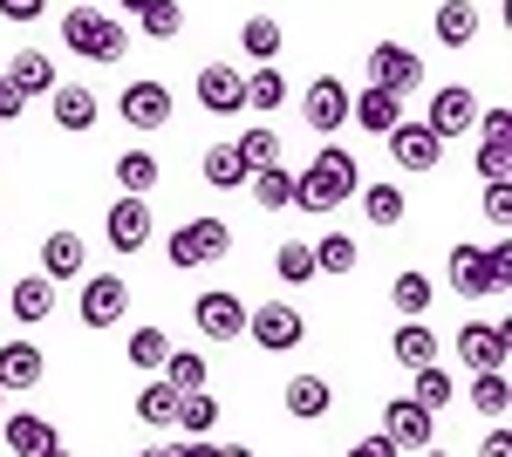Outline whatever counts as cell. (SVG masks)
<instances>
[{
  "mask_svg": "<svg viewBox=\"0 0 512 457\" xmlns=\"http://www.w3.org/2000/svg\"><path fill=\"white\" fill-rule=\"evenodd\" d=\"M355 191H362V164H355L349 151H335V144H328V151H321L315 164L294 178V212H308V219H328L335 205H349Z\"/></svg>",
  "mask_w": 512,
  "mask_h": 457,
  "instance_id": "6da1fadb",
  "label": "cell"
},
{
  "mask_svg": "<svg viewBox=\"0 0 512 457\" xmlns=\"http://www.w3.org/2000/svg\"><path fill=\"white\" fill-rule=\"evenodd\" d=\"M62 41H69V55H82V62H123L130 55V28L110 21L103 7H69L62 14Z\"/></svg>",
  "mask_w": 512,
  "mask_h": 457,
  "instance_id": "7a4b0ae2",
  "label": "cell"
},
{
  "mask_svg": "<svg viewBox=\"0 0 512 457\" xmlns=\"http://www.w3.org/2000/svg\"><path fill=\"white\" fill-rule=\"evenodd\" d=\"M164 253H171V267H212V260L233 253V226L226 219H192V226H178L164 239Z\"/></svg>",
  "mask_w": 512,
  "mask_h": 457,
  "instance_id": "3957f363",
  "label": "cell"
},
{
  "mask_svg": "<svg viewBox=\"0 0 512 457\" xmlns=\"http://www.w3.org/2000/svg\"><path fill=\"white\" fill-rule=\"evenodd\" d=\"M246 335L267 355H287V348L308 342V321H301V307H287V301H260V307H246Z\"/></svg>",
  "mask_w": 512,
  "mask_h": 457,
  "instance_id": "277c9868",
  "label": "cell"
},
{
  "mask_svg": "<svg viewBox=\"0 0 512 457\" xmlns=\"http://www.w3.org/2000/svg\"><path fill=\"white\" fill-rule=\"evenodd\" d=\"M369 82L390 89V96H417V89H424V62H417L403 41H376V48H369Z\"/></svg>",
  "mask_w": 512,
  "mask_h": 457,
  "instance_id": "5b68a950",
  "label": "cell"
},
{
  "mask_svg": "<svg viewBox=\"0 0 512 457\" xmlns=\"http://www.w3.org/2000/svg\"><path fill=\"white\" fill-rule=\"evenodd\" d=\"M123 307H130V287H123V273H82V328H117Z\"/></svg>",
  "mask_w": 512,
  "mask_h": 457,
  "instance_id": "8992f818",
  "label": "cell"
},
{
  "mask_svg": "<svg viewBox=\"0 0 512 457\" xmlns=\"http://www.w3.org/2000/svg\"><path fill=\"white\" fill-rule=\"evenodd\" d=\"M192 321H198V335H205L212 348L239 342V335H246V301L226 294V287H212V294H198V301H192Z\"/></svg>",
  "mask_w": 512,
  "mask_h": 457,
  "instance_id": "52a82bcc",
  "label": "cell"
},
{
  "mask_svg": "<svg viewBox=\"0 0 512 457\" xmlns=\"http://www.w3.org/2000/svg\"><path fill=\"white\" fill-rule=\"evenodd\" d=\"M458 355H465V369H472V376H485V369H506V362H512L506 321H465V328H458Z\"/></svg>",
  "mask_w": 512,
  "mask_h": 457,
  "instance_id": "ba28073f",
  "label": "cell"
},
{
  "mask_svg": "<svg viewBox=\"0 0 512 457\" xmlns=\"http://www.w3.org/2000/svg\"><path fill=\"white\" fill-rule=\"evenodd\" d=\"M103 239H110L117 253H144V246H151V198H130V191H123L117 205L103 212Z\"/></svg>",
  "mask_w": 512,
  "mask_h": 457,
  "instance_id": "9c48e42d",
  "label": "cell"
},
{
  "mask_svg": "<svg viewBox=\"0 0 512 457\" xmlns=\"http://www.w3.org/2000/svg\"><path fill=\"white\" fill-rule=\"evenodd\" d=\"M383 437H390L396 451H424V444L437 437V417L417 403V396H396L390 410H383Z\"/></svg>",
  "mask_w": 512,
  "mask_h": 457,
  "instance_id": "30bf717a",
  "label": "cell"
},
{
  "mask_svg": "<svg viewBox=\"0 0 512 457\" xmlns=\"http://www.w3.org/2000/svg\"><path fill=\"white\" fill-rule=\"evenodd\" d=\"M198 103L212 116H246V76L233 62H205L198 69Z\"/></svg>",
  "mask_w": 512,
  "mask_h": 457,
  "instance_id": "8fae6325",
  "label": "cell"
},
{
  "mask_svg": "<svg viewBox=\"0 0 512 457\" xmlns=\"http://www.w3.org/2000/svg\"><path fill=\"white\" fill-rule=\"evenodd\" d=\"M478 178L506 185L512 178V110H485V137H478Z\"/></svg>",
  "mask_w": 512,
  "mask_h": 457,
  "instance_id": "7c38bea8",
  "label": "cell"
},
{
  "mask_svg": "<svg viewBox=\"0 0 512 457\" xmlns=\"http://www.w3.org/2000/svg\"><path fill=\"white\" fill-rule=\"evenodd\" d=\"M301 116L315 123L321 137L342 130V123H349V82H342V76H315V82H308V96H301Z\"/></svg>",
  "mask_w": 512,
  "mask_h": 457,
  "instance_id": "4fadbf2b",
  "label": "cell"
},
{
  "mask_svg": "<svg viewBox=\"0 0 512 457\" xmlns=\"http://www.w3.org/2000/svg\"><path fill=\"white\" fill-rule=\"evenodd\" d=\"M117 110H123L130 130H164V123H171V89H164V82H130Z\"/></svg>",
  "mask_w": 512,
  "mask_h": 457,
  "instance_id": "5bb4252c",
  "label": "cell"
},
{
  "mask_svg": "<svg viewBox=\"0 0 512 457\" xmlns=\"http://www.w3.org/2000/svg\"><path fill=\"white\" fill-rule=\"evenodd\" d=\"M280 410H287L294 423H321L328 410H335V389H328L321 376H287L280 382Z\"/></svg>",
  "mask_w": 512,
  "mask_h": 457,
  "instance_id": "9a60e30c",
  "label": "cell"
},
{
  "mask_svg": "<svg viewBox=\"0 0 512 457\" xmlns=\"http://www.w3.org/2000/svg\"><path fill=\"white\" fill-rule=\"evenodd\" d=\"M390 157L403 171H431L437 157H444V137H437L431 123H396L390 130Z\"/></svg>",
  "mask_w": 512,
  "mask_h": 457,
  "instance_id": "2e32d148",
  "label": "cell"
},
{
  "mask_svg": "<svg viewBox=\"0 0 512 457\" xmlns=\"http://www.w3.org/2000/svg\"><path fill=\"white\" fill-rule=\"evenodd\" d=\"M451 287L478 301V294H506V280L485 267V246H451Z\"/></svg>",
  "mask_w": 512,
  "mask_h": 457,
  "instance_id": "e0dca14e",
  "label": "cell"
},
{
  "mask_svg": "<svg viewBox=\"0 0 512 457\" xmlns=\"http://www.w3.org/2000/svg\"><path fill=\"white\" fill-rule=\"evenodd\" d=\"M7 314H14L21 328H41V321L55 314V280H48V273H21L14 294H7Z\"/></svg>",
  "mask_w": 512,
  "mask_h": 457,
  "instance_id": "ac0fdd59",
  "label": "cell"
},
{
  "mask_svg": "<svg viewBox=\"0 0 512 457\" xmlns=\"http://www.w3.org/2000/svg\"><path fill=\"white\" fill-rule=\"evenodd\" d=\"M424 123H431L437 137H465V130L478 123V96L451 82V89H437V96H431V116H424Z\"/></svg>",
  "mask_w": 512,
  "mask_h": 457,
  "instance_id": "d6986e66",
  "label": "cell"
},
{
  "mask_svg": "<svg viewBox=\"0 0 512 457\" xmlns=\"http://www.w3.org/2000/svg\"><path fill=\"white\" fill-rule=\"evenodd\" d=\"M0 437H7V451H14V457H41V451H55V444H62V437H55V423L35 417V410L0 417Z\"/></svg>",
  "mask_w": 512,
  "mask_h": 457,
  "instance_id": "ffe728a7",
  "label": "cell"
},
{
  "mask_svg": "<svg viewBox=\"0 0 512 457\" xmlns=\"http://www.w3.org/2000/svg\"><path fill=\"white\" fill-rule=\"evenodd\" d=\"M349 116L369 130V137H390L396 123H403V96H390V89H376V82H369L362 96H349Z\"/></svg>",
  "mask_w": 512,
  "mask_h": 457,
  "instance_id": "44dd1931",
  "label": "cell"
},
{
  "mask_svg": "<svg viewBox=\"0 0 512 457\" xmlns=\"http://www.w3.org/2000/svg\"><path fill=\"white\" fill-rule=\"evenodd\" d=\"M48 382V355L35 342H0V389H35Z\"/></svg>",
  "mask_w": 512,
  "mask_h": 457,
  "instance_id": "7402d4cb",
  "label": "cell"
},
{
  "mask_svg": "<svg viewBox=\"0 0 512 457\" xmlns=\"http://www.w3.org/2000/svg\"><path fill=\"white\" fill-rule=\"evenodd\" d=\"M82 260H89L82 232H48V239H41V273H48V280H76Z\"/></svg>",
  "mask_w": 512,
  "mask_h": 457,
  "instance_id": "603a6c76",
  "label": "cell"
},
{
  "mask_svg": "<svg viewBox=\"0 0 512 457\" xmlns=\"http://www.w3.org/2000/svg\"><path fill=\"white\" fill-rule=\"evenodd\" d=\"M7 82H14L21 96H48V89H55V62H48L41 48H14V62H7Z\"/></svg>",
  "mask_w": 512,
  "mask_h": 457,
  "instance_id": "cb8c5ba5",
  "label": "cell"
},
{
  "mask_svg": "<svg viewBox=\"0 0 512 457\" xmlns=\"http://www.w3.org/2000/svg\"><path fill=\"white\" fill-rule=\"evenodd\" d=\"M246 191H253L260 212H287V205H294V171H287V164H260V171L246 178Z\"/></svg>",
  "mask_w": 512,
  "mask_h": 457,
  "instance_id": "d4e9b609",
  "label": "cell"
},
{
  "mask_svg": "<svg viewBox=\"0 0 512 457\" xmlns=\"http://www.w3.org/2000/svg\"><path fill=\"white\" fill-rule=\"evenodd\" d=\"M171 430H185V437H212V430H219V396H212V389H185Z\"/></svg>",
  "mask_w": 512,
  "mask_h": 457,
  "instance_id": "484cf974",
  "label": "cell"
},
{
  "mask_svg": "<svg viewBox=\"0 0 512 457\" xmlns=\"http://www.w3.org/2000/svg\"><path fill=\"white\" fill-rule=\"evenodd\" d=\"M48 96H55V123H62V130H89V123L103 116V110H96V96H89L82 82H55Z\"/></svg>",
  "mask_w": 512,
  "mask_h": 457,
  "instance_id": "4316f807",
  "label": "cell"
},
{
  "mask_svg": "<svg viewBox=\"0 0 512 457\" xmlns=\"http://www.w3.org/2000/svg\"><path fill=\"white\" fill-rule=\"evenodd\" d=\"M390 355L403 362V369H424V362H437V328H424V321H403L390 335Z\"/></svg>",
  "mask_w": 512,
  "mask_h": 457,
  "instance_id": "83f0119b",
  "label": "cell"
},
{
  "mask_svg": "<svg viewBox=\"0 0 512 457\" xmlns=\"http://www.w3.org/2000/svg\"><path fill=\"white\" fill-rule=\"evenodd\" d=\"M465 396H472V410H478V417L506 423V410H512V389H506V369H485V376H472V382H465Z\"/></svg>",
  "mask_w": 512,
  "mask_h": 457,
  "instance_id": "f1b7e54d",
  "label": "cell"
},
{
  "mask_svg": "<svg viewBox=\"0 0 512 457\" xmlns=\"http://www.w3.org/2000/svg\"><path fill=\"white\" fill-rule=\"evenodd\" d=\"M137 423H151V430H171V423H178V389L164 376L137 389Z\"/></svg>",
  "mask_w": 512,
  "mask_h": 457,
  "instance_id": "f546056e",
  "label": "cell"
},
{
  "mask_svg": "<svg viewBox=\"0 0 512 457\" xmlns=\"http://www.w3.org/2000/svg\"><path fill=\"white\" fill-rule=\"evenodd\" d=\"M246 178H253V171H246V157H239L233 144H212V151H205V185L212 191H246Z\"/></svg>",
  "mask_w": 512,
  "mask_h": 457,
  "instance_id": "4dcf8cb0",
  "label": "cell"
},
{
  "mask_svg": "<svg viewBox=\"0 0 512 457\" xmlns=\"http://www.w3.org/2000/svg\"><path fill=\"white\" fill-rule=\"evenodd\" d=\"M390 307L403 321H424L431 314V273H396L390 280Z\"/></svg>",
  "mask_w": 512,
  "mask_h": 457,
  "instance_id": "1f68e13d",
  "label": "cell"
},
{
  "mask_svg": "<svg viewBox=\"0 0 512 457\" xmlns=\"http://www.w3.org/2000/svg\"><path fill=\"white\" fill-rule=\"evenodd\" d=\"M110 171H117V185L130 191V198H151V191H158V157L151 151H123Z\"/></svg>",
  "mask_w": 512,
  "mask_h": 457,
  "instance_id": "d6a6232c",
  "label": "cell"
},
{
  "mask_svg": "<svg viewBox=\"0 0 512 457\" xmlns=\"http://www.w3.org/2000/svg\"><path fill=\"white\" fill-rule=\"evenodd\" d=\"M472 35H478V7L472 0H444V7H437V41H444V48H465Z\"/></svg>",
  "mask_w": 512,
  "mask_h": 457,
  "instance_id": "836d02e7",
  "label": "cell"
},
{
  "mask_svg": "<svg viewBox=\"0 0 512 457\" xmlns=\"http://www.w3.org/2000/svg\"><path fill=\"white\" fill-rule=\"evenodd\" d=\"M137 28H144L151 41L185 35V7H178V0H144V7H137Z\"/></svg>",
  "mask_w": 512,
  "mask_h": 457,
  "instance_id": "e575fe53",
  "label": "cell"
},
{
  "mask_svg": "<svg viewBox=\"0 0 512 457\" xmlns=\"http://www.w3.org/2000/svg\"><path fill=\"white\" fill-rule=\"evenodd\" d=\"M274 273L287 280V287H308V280H321V273H315V246H308V239H287V246L274 253Z\"/></svg>",
  "mask_w": 512,
  "mask_h": 457,
  "instance_id": "d590c367",
  "label": "cell"
},
{
  "mask_svg": "<svg viewBox=\"0 0 512 457\" xmlns=\"http://www.w3.org/2000/svg\"><path fill=\"white\" fill-rule=\"evenodd\" d=\"M239 55H253V62H274L280 55V21L274 14H253V21L239 28Z\"/></svg>",
  "mask_w": 512,
  "mask_h": 457,
  "instance_id": "8d00e7d4",
  "label": "cell"
},
{
  "mask_svg": "<svg viewBox=\"0 0 512 457\" xmlns=\"http://www.w3.org/2000/svg\"><path fill=\"white\" fill-rule=\"evenodd\" d=\"M280 103H287V76H280L274 62H260L246 76V110H280Z\"/></svg>",
  "mask_w": 512,
  "mask_h": 457,
  "instance_id": "74e56055",
  "label": "cell"
},
{
  "mask_svg": "<svg viewBox=\"0 0 512 457\" xmlns=\"http://www.w3.org/2000/svg\"><path fill=\"white\" fill-rule=\"evenodd\" d=\"M239 157H246V171H260V164H280V130L274 123H253V130H239Z\"/></svg>",
  "mask_w": 512,
  "mask_h": 457,
  "instance_id": "f35d334b",
  "label": "cell"
},
{
  "mask_svg": "<svg viewBox=\"0 0 512 457\" xmlns=\"http://www.w3.org/2000/svg\"><path fill=\"white\" fill-rule=\"evenodd\" d=\"M410 376H417V382H410V396H417V403H424L431 417H437V410H444V403H451V396H458V382L444 376L437 362H424V369H410Z\"/></svg>",
  "mask_w": 512,
  "mask_h": 457,
  "instance_id": "ab89813d",
  "label": "cell"
},
{
  "mask_svg": "<svg viewBox=\"0 0 512 457\" xmlns=\"http://www.w3.org/2000/svg\"><path fill=\"white\" fill-rule=\"evenodd\" d=\"M164 355H171V335H164V328H137V335H130V369L158 376V369H164Z\"/></svg>",
  "mask_w": 512,
  "mask_h": 457,
  "instance_id": "60d3db41",
  "label": "cell"
},
{
  "mask_svg": "<svg viewBox=\"0 0 512 457\" xmlns=\"http://www.w3.org/2000/svg\"><path fill=\"white\" fill-rule=\"evenodd\" d=\"M362 212L376 226H403V191L396 185H362Z\"/></svg>",
  "mask_w": 512,
  "mask_h": 457,
  "instance_id": "b9f144b4",
  "label": "cell"
},
{
  "mask_svg": "<svg viewBox=\"0 0 512 457\" xmlns=\"http://www.w3.org/2000/svg\"><path fill=\"white\" fill-rule=\"evenodd\" d=\"M158 376L171 382L178 396H185V389H205V355H178V348H171V355H164V369H158Z\"/></svg>",
  "mask_w": 512,
  "mask_h": 457,
  "instance_id": "7bdbcfd3",
  "label": "cell"
},
{
  "mask_svg": "<svg viewBox=\"0 0 512 457\" xmlns=\"http://www.w3.org/2000/svg\"><path fill=\"white\" fill-rule=\"evenodd\" d=\"M349 267H355V239H349V232H321L315 273H349Z\"/></svg>",
  "mask_w": 512,
  "mask_h": 457,
  "instance_id": "ee69618b",
  "label": "cell"
},
{
  "mask_svg": "<svg viewBox=\"0 0 512 457\" xmlns=\"http://www.w3.org/2000/svg\"><path fill=\"white\" fill-rule=\"evenodd\" d=\"M185 457H253L246 444H212V437H185Z\"/></svg>",
  "mask_w": 512,
  "mask_h": 457,
  "instance_id": "f6af8a7d",
  "label": "cell"
},
{
  "mask_svg": "<svg viewBox=\"0 0 512 457\" xmlns=\"http://www.w3.org/2000/svg\"><path fill=\"white\" fill-rule=\"evenodd\" d=\"M48 0H0V21H41Z\"/></svg>",
  "mask_w": 512,
  "mask_h": 457,
  "instance_id": "bcb514c9",
  "label": "cell"
},
{
  "mask_svg": "<svg viewBox=\"0 0 512 457\" xmlns=\"http://www.w3.org/2000/svg\"><path fill=\"white\" fill-rule=\"evenodd\" d=\"M28 110V96H21V89H14V82L0 76V123H14V116Z\"/></svg>",
  "mask_w": 512,
  "mask_h": 457,
  "instance_id": "7dc6e473",
  "label": "cell"
},
{
  "mask_svg": "<svg viewBox=\"0 0 512 457\" xmlns=\"http://www.w3.org/2000/svg\"><path fill=\"white\" fill-rule=\"evenodd\" d=\"M485 212L506 226V219H512V185H492V191H485Z\"/></svg>",
  "mask_w": 512,
  "mask_h": 457,
  "instance_id": "c3c4849f",
  "label": "cell"
},
{
  "mask_svg": "<svg viewBox=\"0 0 512 457\" xmlns=\"http://www.w3.org/2000/svg\"><path fill=\"white\" fill-rule=\"evenodd\" d=\"M478 457H512V437H506V423H492V437H478Z\"/></svg>",
  "mask_w": 512,
  "mask_h": 457,
  "instance_id": "681fc988",
  "label": "cell"
},
{
  "mask_svg": "<svg viewBox=\"0 0 512 457\" xmlns=\"http://www.w3.org/2000/svg\"><path fill=\"white\" fill-rule=\"evenodd\" d=\"M485 267L499 273V280H512V246H506V239H499V246H492V253H485Z\"/></svg>",
  "mask_w": 512,
  "mask_h": 457,
  "instance_id": "f907efd6",
  "label": "cell"
},
{
  "mask_svg": "<svg viewBox=\"0 0 512 457\" xmlns=\"http://www.w3.org/2000/svg\"><path fill=\"white\" fill-rule=\"evenodd\" d=\"M349 457H396V444H390V437H362Z\"/></svg>",
  "mask_w": 512,
  "mask_h": 457,
  "instance_id": "816d5d0a",
  "label": "cell"
},
{
  "mask_svg": "<svg viewBox=\"0 0 512 457\" xmlns=\"http://www.w3.org/2000/svg\"><path fill=\"white\" fill-rule=\"evenodd\" d=\"M137 457H185V437H158V444H144Z\"/></svg>",
  "mask_w": 512,
  "mask_h": 457,
  "instance_id": "f5cc1de1",
  "label": "cell"
},
{
  "mask_svg": "<svg viewBox=\"0 0 512 457\" xmlns=\"http://www.w3.org/2000/svg\"><path fill=\"white\" fill-rule=\"evenodd\" d=\"M41 457H76V451H69V444H55V451H41Z\"/></svg>",
  "mask_w": 512,
  "mask_h": 457,
  "instance_id": "db71d44e",
  "label": "cell"
},
{
  "mask_svg": "<svg viewBox=\"0 0 512 457\" xmlns=\"http://www.w3.org/2000/svg\"><path fill=\"white\" fill-rule=\"evenodd\" d=\"M117 7H123V14H137V7H144V0H117Z\"/></svg>",
  "mask_w": 512,
  "mask_h": 457,
  "instance_id": "11a10c76",
  "label": "cell"
},
{
  "mask_svg": "<svg viewBox=\"0 0 512 457\" xmlns=\"http://www.w3.org/2000/svg\"><path fill=\"white\" fill-rule=\"evenodd\" d=\"M424 457H451V451H437V444H424Z\"/></svg>",
  "mask_w": 512,
  "mask_h": 457,
  "instance_id": "9f6ffc18",
  "label": "cell"
},
{
  "mask_svg": "<svg viewBox=\"0 0 512 457\" xmlns=\"http://www.w3.org/2000/svg\"><path fill=\"white\" fill-rule=\"evenodd\" d=\"M0 396H7V389H0Z\"/></svg>",
  "mask_w": 512,
  "mask_h": 457,
  "instance_id": "6f0895ef",
  "label": "cell"
}]
</instances>
